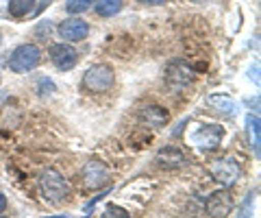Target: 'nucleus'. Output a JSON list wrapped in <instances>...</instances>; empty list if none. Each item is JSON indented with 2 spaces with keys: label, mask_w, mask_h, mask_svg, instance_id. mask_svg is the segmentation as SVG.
I'll return each instance as SVG.
<instances>
[{
  "label": "nucleus",
  "mask_w": 261,
  "mask_h": 218,
  "mask_svg": "<svg viewBox=\"0 0 261 218\" xmlns=\"http://www.w3.org/2000/svg\"><path fill=\"white\" fill-rule=\"evenodd\" d=\"M81 85H83V90L92 92V94H105V92H109L111 87L116 85V72H113L111 66L96 63V66L85 70Z\"/></svg>",
  "instance_id": "1"
},
{
  "label": "nucleus",
  "mask_w": 261,
  "mask_h": 218,
  "mask_svg": "<svg viewBox=\"0 0 261 218\" xmlns=\"http://www.w3.org/2000/svg\"><path fill=\"white\" fill-rule=\"evenodd\" d=\"M0 46H3V33H0Z\"/></svg>",
  "instance_id": "24"
},
{
  "label": "nucleus",
  "mask_w": 261,
  "mask_h": 218,
  "mask_svg": "<svg viewBox=\"0 0 261 218\" xmlns=\"http://www.w3.org/2000/svg\"><path fill=\"white\" fill-rule=\"evenodd\" d=\"M39 190H42V197L50 203H63L70 199V185L65 177L50 168L39 175Z\"/></svg>",
  "instance_id": "2"
},
{
  "label": "nucleus",
  "mask_w": 261,
  "mask_h": 218,
  "mask_svg": "<svg viewBox=\"0 0 261 218\" xmlns=\"http://www.w3.org/2000/svg\"><path fill=\"white\" fill-rule=\"evenodd\" d=\"M122 7H124V0H94L92 9L100 18H113L122 11Z\"/></svg>",
  "instance_id": "14"
},
{
  "label": "nucleus",
  "mask_w": 261,
  "mask_h": 218,
  "mask_svg": "<svg viewBox=\"0 0 261 218\" xmlns=\"http://www.w3.org/2000/svg\"><path fill=\"white\" fill-rule=\"evenodd\" d=\"M48 57H50L53 66L61 72H68L72 70L79 63V53L76 48L68 44V42H59V44H53L48 48Z\"/></svg>",
  "instance_id": "5"
},
{
  "label": "nucleus",
  "mask_w": 261,
  "mask_h": 218,
  "mask_svg": "<svg viewBox=\"0 0 261 218\" xmlns=\"http://www.w3.org/2000/svg\"><path fill=\"white\" fill-rule=\"evenodd\" d=\"M48 5H50V0H44V3H42V5H39V7H37V11H33V15H39V13H42V11L46 9V7H48Z\"/></svg>",
  "instance_id": "22"
},
{
  "label": "nucleus",
  "mask_w": 261,
  "mask_h": 218,
  "mask_svg": "<svg viewBox=\"0 0 261 218\" xmlns=\"http://www.w3.org/2000/svg\"><path fill=\"white\" fill-rule=\"evenodd\" d=\"M194 79H196V72L183 61H172L166 70V81L172 90H183V87L194 83Z\"/></svg>",
  "instance_id": "10"
},
{
  "label": "nucleus",
  "mask_w": 261,
  "mask_h": 218,
  "mask_svg": "<svg viewBox=\"0 0 261 218\" xmlns=\"http://www.w3.org/2000/svg\"><path fill=\"white\" fill-rule=\"evenodd\" d=\"M157 164L161 168H166V171H176V168L187 164V155L176 147H163L157 153Z\"/></svg>",
  "instance_id": "11"
},
{
  "label": "nucleus",
  "mask_w": 261,
  "mask_h": 218,
  "mask_svg": "<svg viewBox=\"0 0 261 218\" xmlns=\"http://www.w3.org/2000/svg\"><path fill=\"white\" fill-rule=\"evenodd\" d=\"M211 103H214V107L218 109V111H222V114H226V116H233V114H238V105H235L228 96H211Z\"/></svg>",
  "instance_id": "16"
},
{
  "label": "nucleus",
  "mask_w": 261,
  "mask_h": 218,
  "mask_svg": "<svg viewBox=\"0 0 261 218\" xmlns=\"http://www.w3.org/2000/svg\"><path fill=\"white\" fill-rule=\"evenodd\" d=\"M35 5H37V0H9L7 3V13L13 20H27L35 11Z\"/></svg>",
  "instance_id": "13"
},
{
  "label": "nucleus",
  "mask_w": 261,
  "mask_h": 218,
  "mask_svg": "<svg viewBox=\"0 0 261 218\" xmlns=\"http://www.w3.org/2000/svg\"><path fill=\"white\" fill-rule=\"evenodd\" d=\"M53 218H68V216H53Z\"/></svg>",
  "instance_id": "25"
},
{
  "label": "nucleus",
  "mask_w": 261,
  "mask_h": 218,
  "mask_svg": "<svg viewBox=\"0 0 261 218\" xmlns=\"http://www.w3.org/2000/svg\"><path fill=\"white\" fill-rule=\"evenodd\" d=\"M5 209H7V197L3 195V192H0V214H3Z\"/></svg>",
  "instance_id": "23"
},
{
  "label": "nucleus",
  "mask_w": 261,
  "mask_h": 218,
  "mask_svg": "<svg viewBox=\"0 0 261 218\" xmlns=\"http://www.w3.org/2000/svg\"><path fill=\"white\" fill-rule=\"evenodd\" d=\"M50 29H53V22H50V20H44V22L37 24L33 33H35V37L39 39V42H46V39L50 37Z\"/></svg>",
  "instance_id": "19"
},
{
  "label": "nucleus",
  "mask_w": 261,
  "mask_h": 218,
  "mask_svg": "<svg viewBox=\"0 0 261 218\" xmlns=\"http://www.w3.org/2000/svg\"><path fill=\"white\" fill-rule=\"evenodd\" d=\"M137 3H142V5H166L168 0H137Z\"/></svg>",
  "instance_id": "21"
},
{
  "label": "nucleus",
  "mask_w": 261,
  "mask_h": 218,
  "mask_svg": "<svg viewBox=\"0 0 261 218\" xmlns=\"http://www.w3.org/2000/svg\"><path fill=\"white\" fill-rule=\"evenodd\" d=\"M81 177H83L85 188L98 190V188H102V185L109 181V168H107V164H105V161L92 159V161H87V164H85Z\"/></svg>",
  "instance_id": "8"
},
{
  "label": "nucleus",
  "mask_w": 261,
  "mask_h": 218,
  "mask_svg": "<svg viewBox=\"0 0 261 218\" xmlns=\"http://www.w3.org/2000/svg\"><path fill=\"white\" fill-rule=\"evenodd\" d=\"M246 133H248V142L252 151H255V155L259 157V142H261V125H259V116L255 114H248L246 118Z\"/></svg>",
  "instance_id": "15"
},
{
  "label": "nucleus",
  "mask_w": 261,
  "mask_h": 218,
  "mask_svg": "<svg viewBox=\"0 0 261 218\" xmlns=\"http://www.w3.org/2000/svg\"><path fill=\"white\" fill-rule=\"evenodd\" d=\"M255 199H257V190H255V192H248V197L242 201V205H240V209H238V218H252Z\"/></svg>",
  "instance_id": "18"
},
{
  "label": "nucleus",
  "mask_w": 261,
  "mask_h": 218,
  "mask_svg": "<svg viewBox=\"0 0 261 218\" xmlns=\"http://www.w3.org/2000/svg\"><path fill=\"white\" fill-rule=\"evenodd\" d=\"M224 138V127L222 125H202L194 133V144L200 151H214L220 147Z\"/></svg>",
  "instance_id": "7"
},
{
  "label": "nucleus",
  "mask_w": 261,
  "mask_h": 218,
  "mask_svg": "<svg viewBox=\"0 0 261 218\" xmlns=\"http://www.w3.org/2000/svg\"><path fill=\"white\" fill-rule=\"evenodd\" d=\"M102 218H130L126 209H122L118 205H109L107 209L102 212Z\"/></svg>",
  "instance_id": "20"
},
{
  "label": "nucleus",
  "mask_w": 261,
  "mask_h": 218,
  "mask_svg": "<svg viewBox=\"0 0 261 218\" xmlns=\"http://www.w3.org/2000/svg\"><path fill=\"white\" fill-rule=\"evenodd\" d=\"M94 0H65V11L70 15H81L92 9Z\"/></svg>",
  "instance_id": "17"
},
{
  "label": "nucleus",
  "mask_w": 261,
  "mask_h": 218,
  "mask_svg": "<svg viewBox=\"0 0 261 218\" xmlns=\"http://www.w3.org/2000/svg\"><path fill=\"white\" fill-rule=\"evenodd\" d=\"M140 120L154 127V129H159L163 125H168V111L161 109L159 105H146V107L140 111Z\"/></svg>",
  "instance_id": "12"
},
{
  "label": "nucleus",
  "mask_w": 261,
  "mask_h": 218,
  "mask_svg": "<svg viewBox=\"0 0 261 218\" xmlns=\"http://www.w3.org/2000/svg\"><path fill=\"white\" fill-rule=\"evenodd\" d=\"M211 177H214L220 185L231 188V185H235L240 181L242 166L235 159H231V157H222V159H218V161L211 164Z\"/></svg>",
  "instance_id": "4"
},
{
  "label": "nucleus",
  "mask_w": 261,
  "mask_h": 218,
  "mask_svg": "<svg viewBox=\"0 0 261 218\" xmlns=\"http://www.w3.org/2000/svg\"><path fill=\"white\" fill-rule=\"evenodd\" d=\"M205 209L211 218H228L233 212V197L228 190H218L205 201Z\"/></svg>",
  "instance_id": "9"
},
{
  "label": "nucleus",
  "mask_w": 261,
  "mask_h": 218,
  "mask_svg": "<svg viewBox=\"0 0 261 218\" xmlns=\"http://www.w3.org/2000/svg\"><path fill=\"white\" fill-rule=\"evenodd\" d=\"M42 63V51L35 44H20L9 55V70L15 75H27Z\"/></svg>",
  "instance_id": "3"
},
{
  "label": "nucleus",
  "mask_w": 261,
  "mask_h": 218,
  "mask_svg": "<svg viewBox=\"0 0 261 218\" xmlns=\"http://www.w3.org/2000/svg\"><path fill=\"white\" fill-rule=\"evenodd\" d=\"M57 33H59V37L63 39V42L68 44H76V42H83V39H87L89 35V24L83 20V18H65L59 27H57Z\"/></svg>",
  "instance_id": "6"
},
{
  "label": "nucleus",
  "mask_w": 261,
  "mask_h": 218,
  "mask_svg": "<svg viewBox=\"0 0 261 218\" xmlns=\"http://www.w3.org/2000/svg\"><path fill=\"white\" fill-rule=\"evenodd\" d=\"M0 218H7V216H0Z\"/></svg>",
  "instance_id": "26"
}]
</instances>
